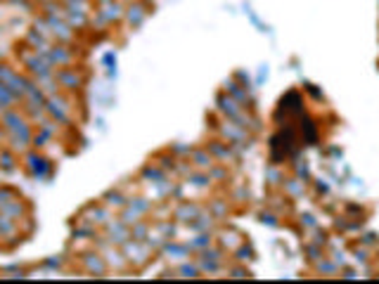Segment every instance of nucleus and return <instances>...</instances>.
Masks as SVG:
<instances>
[{
    "label": "nucleus",
    "instance_id": "nucleus-1",
    "mask_svg": "<svg viewBox=\"0 0 379 284\" xmlns=\"http://www.w3.org/2000/svg\"><path fill=\"white\" fill-rule=\"evenodd\" d=\"M26 169L33 173V176H46V173L50 171V162L46 157L41 154H26Z\"/></svg>",
    "mask_w": 379,
    "mask_h": 284
}]
</instances>
